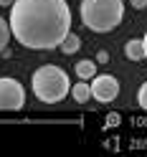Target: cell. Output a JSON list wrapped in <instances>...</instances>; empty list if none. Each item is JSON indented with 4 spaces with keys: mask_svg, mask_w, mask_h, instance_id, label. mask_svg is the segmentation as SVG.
<instances>
[{
    "mask_svg": "<svg viewBox=\"0 0 147 157\" xmlns=\"http://www.w3.org/2000/svg\"><path fill=\"white\" fill-rule=\"evenodd\" d=\"M130 3H132L134 10H145V8H147V0H130Z\"/></svg>",
    "mask_w": 147,
    "mask_h": 157,
    "instance_id": "obj_12",
    "label": "cell"
},
{
    "mask_svg": "<svg viewBox=\"0 0 147 157\" xmlns=\"http://www.w3.org/2000/svg\"><path fill=\"white\" fill-rule=\"evenodd\" d=\"M13 3H15V0H0V8H10Z\"/></svg>",
    "mask_w": 147,
    "mask_h": 157,
    "instance_id": "obj_15",
    "label": "cell"
},
{
    "mask_svg": "<svg viewBox=\"0 0 147 157\" xmlns=\"http://www.w3.org/2000/svg\"><path fill=\"white\" fill-rule=\"evenodd\" d=\"M142 41H145V58H147V31H145V38H142Z\"/></svg>",
    "mask_w": 147,
    "mask_h": 157,
    "instance_id": "obj_16",
    "label": "cell"
},
{
    "mask_svg": "<svg viewBox=\"0 0 147 157\" xmlns=\"http://www.w3.org/2000/svg\"><path fill=\"white\" fill-rule=\"evenodd\" d=\"M25 104V89L18 78H0V112H18Z\"/></svg>",
    "mask_w": 147,
    "mask_h": 157,
    "instance_id": "obj_4",
    "label": "cell"
},
{
    "mask_svg": "<svg viewBox=\"0 0 147 157\" xmlns=\"http://www.w3.org/2000/svg\"><path fill=\"white\" fill-rule=\"evenodd\" d=\"M137 101H140L142 109H147V81L140 86V91H137Z\"/></svg>",
    "mask_w": 147,
    "mask_h": 157,
    "instance_id": "obj_11",
    "label": "cell"
},
{
    "mask_svg": "<svg viewBox=\"0 0 147 157\" xmlns=\"http://www.w3.org/2000/svg\"><path fill=\"white\" fill-rule=\"evenodd\" d=\"M124 53H127L130 61H142V58H145V41H142V38H132V41H127Z\"/></svg>",
    "mask_w": 147,
    "mask_h": 157,
    "instance_id": "obj_6",
    "label": "cell"
},
{
    "mask_svg": "<svg viewBox=\"0 0 147 157\" xmlns=\"http://www.w3.org/2000/svg\"><path fill=\"white\" fill-rule=\"evenodd\" d=\"M31 86H33V94L38 101L43 104H58L66 94H71V84H68V76L61 66H53V63H46L41 68L33 71L31 78Z\"/></svg>",
    "mask_w": 147,
    "mask_h": 157,
    "instance_id": "obj_3",
    "label": "cell"
},
{
    "mask_svg": "<svg viewBox=\"0 0 147 157\" xmlns=\"http://www.w3.org/2000/svg\"><path fill=\"white\" fill-rule=\"evenodd\" d=\"M8 21L13 38L31 51L58 48L71 33V10L66 0H15Z\"/></svg>",
    "mask_w": 147,
    "mask_h": 157,
    "instance_id": "obj_1",
    "label": "cell"
},
{
    "mask_svg": "<svg viewBox=\"0 0 147 157\" xmlns=\"http://www.w3.org/2000/svg\"><path fill=\"white\" fill-rule=\"evenodd\" d=\"M10 36H13V31H10V21H5V18L0 15V51H5L8 41H10Z\"/></svg>",
    "mask_w": 147,
    "mask_h": 157,
    "instance_id": "obj_10",
    "label": "cell"
},
{
    "mask_svg": "<svg viewBox=\"0 0 147 157\" xmlns=\"http://www.w3.org/2000/svg\"><path fill=\"white\" fill-rule=\"evenodd\" d=\"M81 23L94 33H109L124 18L122 0H81Z\"/></svg>",
    "mask_w": 147,
    "mask_h": 157,
    "instance_id": "obj_2",
    "label": "cell"
},
{
    "mask_svg": "<svg viewBox=\"0 0 147 157\" xmlns=\"http://www.w3.org/2000/svg\"><path fill=\"white\" fill-rule=\"evenodd\" d=\"M74 71H76V76H79L81 81H89V78L96 76V63L94 61H79L74 66Z\"/></svg>",
    "mask_w": 147,
    "mask_h": 157,
    "instance_id": "obj_7",
    "label": "cell"
},
{
    "mask_svg": "<svg viewBox=\"0 0 147 157\" xmlns=\"http://www.w3.org/2000/svg\"><path fill=\"white\" fill-rule=\"evenodd\" d=\"M58 48H61L66 56H71V53H76V51L81 48V41H79V36H76V33H68V36L64 38V43L58 46Z\"/></svg>",
    "mask_w": 147,
    "mask_h": 157,
    "instance_id": "obj_9",
    "label": "cell"
},
{
    "mask_svg": "<svg viewBox=\"0 0 147 157\" xmlns=\"http://www.w3.org/2000/svg\"><path fill=\"white\" fill-rule=\"evenodd\" d=\"M106 124H109V127L119 124V117H117V114H109V117H106Z\"/></svg>",
    "mask_w": 147,
    "mask_h": 157,
    "instance_id": "obj_14",
    "label": "cell"
},
{
    "mask_svg": "<svg viewBox=\"0 0 147 157\" xmlns=\"http://www.w3.org/2000/svg\"><path fill=\"white\" fill-rule=\"evenodd\" d=\"M96 61H99V63H106V61H109V53H106V51H99V53H96Z\"/></svg>",
    "mask_w": 147,
    "mask_h": 157,
    "instance_id": "obj_13",
    "label": "cell"
},
{
    "mask_svg": "<svg viewBox=\"0 0 147 157\" xmlns=\"http://www.w3.org/2000/svg\"><path fill=\"white\" fill-rule=\"evenodd\" d=\"M117 94H119V81H117L114 76L102 74V76H94L91 78V96L96 101L109 104V101L117 99Z\"/></svg>",
    "mask_w": 147,
    "mask_h": 157,
    "instance_id": "obj_5",
    "label": "cell"
},
{
    "mask_svg": "<svg viewBox=\"0 0 147 157\" xmlns=\"http://www.w3.org/2000/svg\"><path fill=\"white\" fill-rule=\"evenodd\" d=\"M71 96L79 104H84L86 99H91V84H84V81H79L76 86H71Z\"/></svg>",
    "mask_w": 147,
    "mask_h": 157,
    "instance_id": "obj_8",
    "label": "cell"
}]
</instances>
